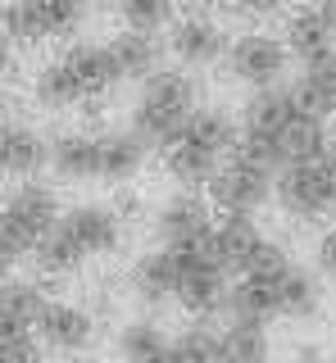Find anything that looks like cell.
Instances as JSON below:
<instances>
[{
    "mask_svg": "<svg viewBox=\"0 0 336 363\" xmlns=\"http://www.w3.org/2000/svg\"><path fill=\"white\" fill-rule=\"evenodd\" d=\"M327 145H332L327 123L300 105L291 82L273 91H254L237 118V150L259 159L268 173L313 164L318 155H327Z\"/></svg>",
    "mask_w": 336,
    "mask_h": 363,
    "instance_id": "cell-1",
    "label": "cell"
},
{
    "mask_svg": "<svg viewBox=\"0 0 336 363\" xmlns=\"http://www.w3.org/2000/svg\"><path fill=\"white\" fill-rule=\"evenodd\" d=\"M323 309V281L318 272L300 268L296 259H273L268 268L250 272V277L232 281L228 295V313L237 318H259V323H273V318H296V323H309Z\"/></svg>",
    "mask_w": 336,
    "mask_h": 363,
    "instance_id": "cell-2",
    "label": "cell"
},
{
    "mask_svg": "<svg viewBox=\"0 0 336 363\" xmlns=\"http://www.w3.org/2000/svg\"><path fill=\"white\" fill-rule=\"evenodd\" d=\"M123 236H128V218H123L114 204H73V209H64L60 223L32 245V259H37L41 272L64 277V272H77L86 259L118 250Z\"/></svg>",
    "mask_w": 336,
    "mask_h": 363,
    "instance_id": "cell-3",
    "label": "cell"
},
{
    "mask_svg": "<svg viewBox=\"0 0 336 363\" xmlns=\"http://www.w3.org/2000/svg\"><path fill=\"white\" fill-rule=\"evenodd\" d=\"M118 82H114V68H109V55H105V41H73L64 45L60 55H50L46 64L32 68V100L41 109H73V105H86V100H100L109 96Z\"/></svg>",
    "mask_w": 336,
    "mask_h": 363,
    "instance_id": "cell-4",
    "label": "cell"
},
{
    "mask_svg": "<svg viewBox=\"0 0 336 363\" xmlns=\"http://www.w3.org/2000/svg\"><path fill=\"white\" fill-rule=\"evenodd\" d=\"M196 109H200V82L196 77L182 73V68H155L137 91L128 132L137 136L145 150H168Z\"/></svg>",
    "mask_w": 336,
    "mask_h": 363,
    "instance_id": "cell-5",
    "label": "cell"
},
{
    "mask_svg": "<svg viewBox=\"0 0 336 363\" xmlns=\"http://www.w3.org/2000/svg\"><path fill=\"white\" fill-rule=\"evenodd\" d=\"M273 200L296 223H332L336 218V145H327V155H318L313 164L277 173Z\"/></svg>",
    "mask_w": 336,
    "mask_h": 363,
    "instance_id": "cell-6",
    "label": "cell"
},
{
    "mask_svg": "<svg viewBox=\"0 0 336 363\" xmlns=\"http://www.w3.org/2000/svg\"><path fill=\"white\" fill-rule=\"evenodd\" d=\"M228 295H232V277L209 255V241L196 250H173V300L191 318L205 323V318L228 313Z\"/></svg>",
    "mask_w": 336,
    "mask_h": 363,
    "instance_id": "cell-7",
    "label": "cell"
},
{
    "mask_svg": "<svg viewBox=\"0 0 336 363\" xmlns=\"http://www.w3.org/2000/svg\"><path fill=\"white\" fill-rule=\"evenodd\" d=\"M223 68H228L232 82L250 86V96H254V91H273V86L286 82V73H291V50H286V41L277 37V32L250 28V32H237V37L228 41Z\"/></svg>",
    "mask_w": 336,
    "mask_h": 363,
    "instance_id": "cell-8",
    "label": "cell"
},
{
    "mask_svg": "<svg viewBox=\"0 0 336 363\" xmlns=\"http://www.w3.org/2000/svg\"><path fill=\"white\" fill-rule=\"evenodd\" d=\"M86 28V9L55 0V5H5L0 9V32L9 37V45H73L77 32Z\"/></svg>",
    "mask_w": 336,
    "mask_h": 363,
    "instance_id": "cell-9",
    "label": "cell"
},
{
    "mask_svg": "<svg viewBox=\"0 0 336 363\" xmlns=\"http://www.w3.org/2000/svg\"><path fill=\"white\" fill-rule=\"evenodd\" d=\"M273 182L277 173H268L259 159L237 150L209 182V209H218L223 218H250L273 200Z\"/></svg>",
    "mask_w": 336,
    "mask_h": 363,
    "instance_id": "cell-10",
    "label": "cell"
},
{
    "mask_svg": "<svg viewBox=\"0 0 336 363\" xmlns=\"http://www.w3.org/2000/svg\"><path fill=\"white\" fill-rule=\"evenodd\" d=\"M228 41H232V32L223 28L214 14H205V9L173 14V23L164 28V50L173 55L177 64H182V73H186V68L223 64V55H228Z\"/></svg>",
    "mask_w": 336,
    "mask_h": 363,
    "instance_id": "cell-11",
    "label": "cell"
},
{
    "mask_svg": "<svg viewBox=\"0 0 336 363\" xmlns=\"http://www.w3.org/2000/svg\"><path fill=\"white\" fill-rule=\"evenodd\" d=\"M209 255L223 264L228 277H250V272L268 268L273 259H282V245H273L254 227V218H218L209 232Z\"/></svg>",
    "mask_w": 336,
    "mask_h": 363,
    "instance_id": "cell-12",
    "label": "cell"
},
{
    "mask_svg": "<svg viewBox=\"0 0 336 363\" xmlns=\"http://www.w3.org/2000/svg\"><path fill=\"white\" fill-rule=\"evenodd\" d=\"M214 209H209V200L200 196V191H177V196H168L159 209L150 213V232H155V250H196L209 241V232H214Z\"/></svg>",
    "mask_w": 336,
    "mask_h": 363,
    "instance_id": "cell-13",
    "label": "cell"
},
{
    "mask_svg": "<svg viewBox=\"0 0 336 363\" xmlns=\"http://www.w3.org/2000/svg\"><path fill=\"white\" fill-rule=\"evenodd\" d=\"M100 336V323L91 309L73 300H46V309L37 313V327H32V340L41 345V354H86Z\"/></svg>",
    "mask_w": 336,
    "mask_h": 363,
    "instance_id": "cell-14",
    "label": "cell"
},
{
    "mask_svg": "<svg viewBox=\"0 0 336 363\" xmlns=\"http://www.w3.org/2000/svg\"><path fill=\"white\" fill-rule=\"evenodd\" d=\"M60 196H55L50 182H14V191H9L5 200H0V218H5V227L18 236V245L32 255V245L41 241V236L50 232L55 223H60Z\"/></svg>",
    "mask_w": 336,
    "mask_h": 363,
    "instance_id": "cell-15",
    "label": "cell"
},
{
    "mask_svg": "<svg viewBox=\"0 0 336 363\" xmlns=\"http://www.w3.org/2000/svg\"><path fill=\"white\" fill-rule=\"evenodd\" d=\"M46 159H50V141L37 128L0 118V173L32 182L37 173H46Z\"/></svg>",
    "mask_w": 336,
    "mask_h": 363,
    "instance_id": "cell-16",
    "label": "cell"
},
{
    "mask_svg": "<svg viewBox=\"0 0 336 363\" xmlns=\"http://www.w3.org/2000/svg\"><path fill=\"white\" fill-rule=\"evenodd\" d=\"M46 300L50 295L41 291V281H32V277L0 281V345H5V340H18V336H32L37 313L46 309Z\"/></svg>",
    "mask_w": 336,
    "mask_h": 363,
    "instance_id": "cell-17",
    "label": "cell"
},
{
    "mask_svg": "<svg viewBox=\"0 0 336 363\" xmlns=\"http://www.w3.org/2000/svg\"><path fill=\"white\" fill-rule=\"evenodd\" d=\"M286 50L291 60L300 64H313V60H327V55H336V32L327 28V18H323L318 5L309 9H291L286 14Z\"/></svg>",
    "mask_w": 336,
    "mask_h": 363,
    "instance_id": "cell-18",
    "label": "cell"
},
{
    "mask_svg": "<svg viewBox=\"0 0 336 363\" xmlns=\"http://www.w3.org/2000/svg\"><path fill=\"white\" fill-rule=\"evenodd\" d=\"M105 55H109V68H114V82H145L155 68H164V50H159V37H132V32H114L105 41Z\"/></svg>",
    "mask_w": 336,
    "mask_h": 363,
    "instance_id": "cell-19",
    "label": "cell"
},
{
    "mask_svg": "<svg viewBox=\"0 0 336 363\" xmlns=\"http://www.w3.org/2000/svg\"><path fill=\"white\" fill-rule=\"evenodd\" d=\"M46 168H55L64 182H96L100 173V150H96V132L77 128V132H60L50 141V159Z\"/></svg>",
    "mask_w": 336,
    "mask_h": 363,
    "instance_id": "cell-20",
    "label": "cell"
},
{
    "mask_svg": "<svg viewBox=\"0 0 336 363\" xmlns=\"http://www.w3.org/2000/svg\"><path fill=\"white\" fill-rule=\"evenodd\" d=\"M128 291L137 295L141 304H150V309H159V304L173 300V250H145V255L132 259Z\"/></svg>",
    "mask_w": 336,
    "mask_h": 363,
    "instance_id": "cell-21",
    "label": "cell"
},
{
    "mask_svg": "<svg viewBox=\"0 0 336 363\" xmlns=\"http://www.w3.org/2000/svg\"><path fill=\"white\" fill-rule=\"evenodd\" d=\"M96 150H100V173L96 182H132L145 168V145L132 132H96Z\"/></svg>",
    "mask_w": 336,
    "mask_h": 363,
    "instance_id": "cell-22",
    "label": "cell"
},
{
    "mask_svg": "<svg viewBox=\"0 0 336 363\" xmlns=\"http://www.w3.org/2000/svg\"><path fill=\"white\" fill-rule=\"evenodd\" d=\"M218 345H223V363H268V354H273L268 323L237 318V313H228V327L218 332Z\"/></svg>",
    "mask_w": 336,
    "mask_h": 363,
    "instance_id": "cell-23",
    "label": "cell"
},
{
    "mask_svg": "<svg viewBox=\"0 0 336 363\" xmlns=\"http://www.w3.org/2000/svg\"><path fill=\"white\" fill-rule=\"evenodd\" d=\"M296 96H300V105H305L309 113H318L323 123L336 113V55H327V60H313L300 68V77L296 82Z\"/></svg>",
    "mask_w": 336,
    "mask_h": 363,
    "instance_id": "cell-24",
    "label": "cell"
},
{
    "mask_svg": "<svg viewBox=\"0 0 336 363\" xmlns=\"http://www.w3.org/2000/svg\"><path fill=\"white\" fill-rule=\"evenodd\" d=\"M114 350L123 363H159V354L168 350V336L155 318H132L114 332Z\"/></svg>",
    "mask_w": 336,
    "mask_h": 363,
    "instance_id": "cell-25",
    "label": "cell"
},
{
    "mask_svg": "<svg viewBox=\"0 0 336 363\" xmlns=\"http://www.w3.org/2000/svg\"><path fill=\"white\" fill-rule=\"evenodd\" d=\"M159 363H223L218 332L205 323H191L182 336H168V350L159 354Z\"/></svg>",
    "mask_w": 336,
    "mask_h": 363,
    "instance_id": "cell-26",
    "label": "cell"
},
{
    "mask_svg": "<svg viewBox=\"0 0 336 363\" xmlns=\"http://www.w3.org/2000/svg\"><path fill=\"white\" fill-rule=\"evenodd\" d=\"M118 23H123V32H132V37H150L155 41V32H164L168 23H173V9L159 5V0H128V5L118 9Z\"/></svg>",
    "mask_w": 336,
    "mask_h": 363,
    "instance_id": "cell-27",
    "label": "cell"
},
{
    "mask_svg": "<svg viewBox=\"0 0 336 363\" xmlns=\"http://www.w3.org/2000/svg\"><path fill=\"white\" fill-rule=\"evenodd\" d=\"M28 250L18 245V236L5 227V218H0V281H9L14 277V268H18V259H23Z\"/></svg>",
    "mask_w": 336,
    "mask_h": 363,
    "instance_id": "cell-28",
    "label": "cell"
},
{
    "mask_svg": "<svg viewBox=\"0 0 336 363\" xmlns=\"http://www.w3.org/2000/svg\"><path fill=\"white\" fill-rule=\"evenodd\" d=\"M313 259H318V272H323V277H336V227H327V232L318 236Z\"/></svg>",
    "mask_w": 336,
    "mask_h": 363,
    "instance_id": "cell-29",
    "label": "cell"
},
{
    "mask_svg": "<svg viewBox=\"0 0 336 363\" xmlns=\"http://www.w3.org/2000/svg\"><path fill=\"white\" fill-rule=\"evenodd\" d=\"M291 363H327V354H323L318 340H300V345L291 350Z\"/></svg>",
    "mask_w": 336,
    "mask_h": 363,
    "instance_id": "cell-30",
    "label": "cell"
},
{
    "mask_svg": "<svg viewBox=\"0 0 336 363\" xmlns=\"http://www.w3.org/2000/svg\"><path fill=\"white\" fill-rule=\"evenodd\" d=\"M14 60H18V50L9 45V37H5V32H0V77H5L9 68H14Z\"/></svg>",
    "mask_w": 336,
    "mask_h": 363,
    "instance_id": "cell-31",
    "label": "cell"
},
{
    "mask_svg": "<svg viewBox=\"0 0 336 363\" xmlns=\"http://www.w3.org/2000/svg\"><path fill=\"white\" fill-rule=\"evenodd\" d=\"M318 9H323V18H327V28L336 32V5H318Z\"/></svg>",
    "mask_w": 336,
    "mask_h": 363,
    "instance_id": "cell-32",
    "label": "cell"
},
{
    "mask_svg": "<svg viewBox=\"0 0 336 363\" xmlns=\"http://www.w3.org/2000/svg\"><path fill=\"white\" fill-rule=\"evenodd\" d=\"M327 363H336V345H332V354H327Z\"/></svg>",
    "mask_w": 336,
    "mask_h": 363,
    "instance_id": "cell-33",
    "label": "cell"
}]
</instances>
